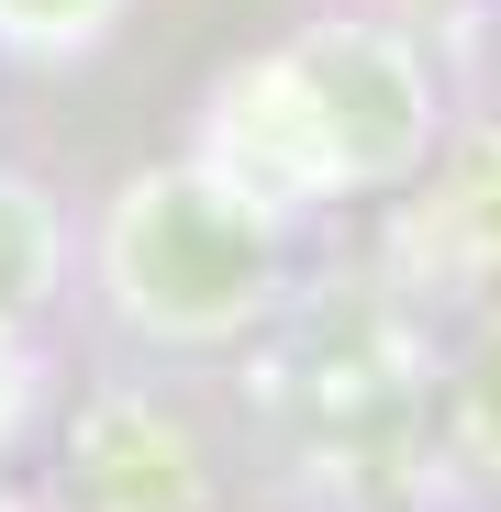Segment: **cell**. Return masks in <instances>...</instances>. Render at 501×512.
I'll return each mask as SVG.
<instances>
[{"label": "cell", "instance_id": "cell-1", "mask_svg": "<svg viewBox=\"0 0 501 512\" xmlns=\"http://www.w3.org/2000/svg\"><path fill=\"white\" fill-rule=\"evenodd\" d=\"M112 279H123L134 323L212 346L268 301V212L234 201L223 179H156V190H134V212L112 234Z\"/></svg>", "mask_w": 501, "mask_h": 512}, {"label": "cell", "instance_id": "cell-2", "mask_svg": "<svg viewBox=\"0 0 501 512\" xmlns=\"http://www.w3.org/2000/svg\"><path fill=\"white\" fill-rule=\"evenodd\" d=\"M257 101L290 112V156H268V179H301V190H368V179H401L412 145H424V78H412L401 45L379 34H312L290 45Z\"/></svg>", "mask_w": 501, "mask_h": 512}, {"label": "cell", "instance_id": "cell-3", "mask_svg": "<svg viewBox=\"0 0 501 512\" xmlns=\"http://www.w3.org/2000/svg\"><path fill=\"white\" fill-rule=\"evenodd\" d=\"M67 468H78V490H90V512H190V501H201L190 446L167 435L145 401H101L90 423H78Z\"/></svg>", "mask_w": 501, "mask_h": 512}, {"label": "cell", "instance_id": "cell-4", "mask_svg": "<svg viewBox=\"0 0 501 512\" xmlns=\"http://www.w3.org/2000/svg\"><path fill=\"white\" fill-rule=\"evenodd\" d=\"M45 268H56V223H45V201L0 179V323L45 290Z\"/></svg>", "mask_w": 501, "mask_h": 512}, {"label": "cell", "instance_id": "cell-5", "mask_svg": "<svg viewBox=\"0 0 501 512\" xmlns=\"http://www.w3.org/2000/svg\"><path fill=\"white\" fill-rule=\"evenodd\" d=\"M101 12H112V0H0V34H12V45H78Z\"/></svg>", "mask_w": 501, "mask_h": 512}, {"label": "cell", "instance_id": "cell-6", "mask_svg": "<svg viewBox=\"0 0 501 512\" xmlns=\"http://www.w3.org/2000/svg\"><path fill=\"white\" fill-rule=\"evenodd\" d=\"M23 412H34V368L12 357V334H0V457H12V435H23Z\"/></svg>", "mask_w": 501, "mask_h": 512}]
</instances>
